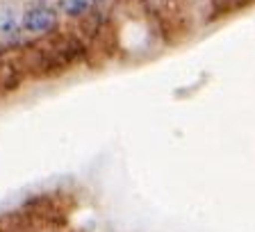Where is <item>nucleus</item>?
<instances>
[{
    "label": "nucleus",
    "instance_id": "1",
    "mask_svg": "<svg viewBox=\"0 0 255 232\" xmlns=\"http://www.w3.org/2000/svg\"><path fill=\"white\" fill-rule=\"evenodd\" d=\"M23 30L30 34H46L57 27V14L48 7H32L23 14Z\"/></svg>",
    "mask_w": 255,
    "mask_h": 232
},
{
    "label": "nucleus",
    "instance_id": "2",
    "mask_svg": "<svg viewBox=\"0 0 255 232\" xmlns=\"http://www.w3.org/2000/svg\"><path fill=\"white\" fill-rule=\"evenodd\" d=\"M91 0H62V9L66 16H73V18H80L89 11Z\"/></svg>",
    "mask_w": 255,
    "mask_h": 232
}]
</instances>
